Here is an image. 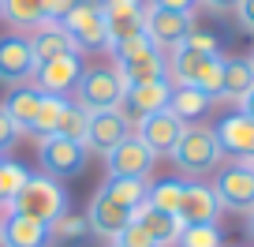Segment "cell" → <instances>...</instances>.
Returning <instances> with one entry per match:
<instances>
[{
    "label": "cell",
    "instance_id": "obj_16",
    "mask_svg": "<svg viewBox=\"0 0 254 247\" xmlns=\"http://www.w3.org/2000/svg\"><path fill=\"white\" fill-rule=\"evenodd\" d=\"M153 161H157V158L131 135V139H124V143L105 158V165H109V176H135V180H146V176L153 172Z\"/></svg>",
    "mask_w": 254,
    "mask_h": 247
},
{
    "label": "cell",
    "instance_id": "obj_40",
    "mask_svg": "<svg viewBox=\"0 0 254 247\" xmlns=\"http://www.w3.org/2000/svg\"><path fill=\"white\" fill-rule=\"evenodd\" d=\"M153 8H165V11H194L198 0H150Z\"/></svg>",
    "mask_w": 254,
    "mask_h": 247
},
{
    "label": "cell",
    "instance_id": "obj_46",
    "mask_svg": "<svg viewBox=\"0 0 254 247\" xmlns=\"http://www.w3.org/2000/svg\"><path fill=\"white\" fill-rule=\"evenodd\" d=\"M0 210H4V199H0Z\"/></svg>",
    "mask_w": 254,
    "mask_h": 247
},
{
    "label": "cell",
    "instance_id": "obj_38",
    "mask_svg": "<svg viewBox=\"0 0 254 247\" xmlns=\"http://www.w3.org/2000/svg\"><path fill=\"white\" fill-rule=\"evenodd\" d=\"M75 4H79V0H45V19L49 23H64Z\"/></svg>",
    "mask_w": 254,
    "mask_h": 247
},
{
    "label": "cell",
    "instance_id": "obj_45",
    "mask_svg": "<svg viewBox=\"0 0 254 247\" xmlns=\"http://www.w3.org/2000/svg\"><path fill=\"white\" fill-rule=\"evenodd\" d=\"M247 60H251V68H254V53H251V56H247Z\"/></svg>",
    "mask_w": 254,
    "mask_h": 247
},
{
    "label": "cell",
    "instance_id": "obj_47",
    "mask_svg": "<svg viewBox=\"0 0 254 247\" xmlns=\"http://www.w3.org/2000/svg\"><path fill=\"white\" fill-rule=\"evenodd\" d=\"M109 247H116V244H109Z\"/></svg>",
    "mask_w": 254,
    "mask_h": 247
},
{
    "label": "cell",
    "instance_id": "obj_44",
    "mask_svg": "<svg viewBox=\"0 0 254 247\" xmlns=\"http://www.w3.org/2000/svg\"><path fill=\"white\" fill-rule=\"evenodd\" d=\"M0 247H8V244H4V232H0Z\"/></svg>",
    "mask_w": 254,
    "mask_h": 247
},
{
    "label": "cell",
    "instance_id": "obj_42",
    "mask_svg": "<svg viewBox=\"0 0 254 247\" xmlns=\"http://www.w3.org/2000/svg\"><path fill=\"white\" fill-rule=\"evenodd\" d=\"M239 112H243V116H251V120H254V90H251V94L243 97V101H239Z\"/></svg>",
    "mask_w": 254,
    "mask_h": 247
},
{
    "label": "cell",
    "instance_id": "obj_2",
    "mask_svg": "<svg viewBox=\"0 0 254 247\" xmlns=\"http://www.w3.org/2000/svg\"><path fill=\"white\" fill-rule=\"evenodd\" d=\"M172 165L180 168L183 176H206L221 165V143H217V131L206 128V124H187L180 135V143L172 146Z\"/></svg>",
    "mask_w": 254,
    "mask_h": 247
},
{
    "label": "cell",
    "instance_id": "obj_5",
    "mask_svg": "<svg viewBox=\"0 0 254 247\" xmlns=\"http://www.w3.org/2000/svg\"><path fill=\"white\" fill-rule=\"evenodd\" d=\"M120 97H124V86H120V79H116L112 68H86L82 79H79V86H75V105L86 109L90 116H94V112L116 109Z\"/></svg>",
    "mask_w": 254,
    "mask_h": 247
},
{
    "label": "cell",
    "instance_id": "obj_9",
    "mask_svg": "<svg viewBox=\"0 0 254 247\" xmlns=\"http://www.w3.org/2000/svg\"><path fill=\"white\" fill-rule=\"evenodd\" d=\"M168 101H172V82H168V75H165V79H153V82L127 86L124 97H120V105H116V112L135 128L142 116H150V112H157V109H168Z\"/></svg>",
    "mask_w": 254,
    "mask_h": 247
},
{
    "label": "cell",
    "instance_id": "obj_12",
    "mask_svg": "<svg viewBox=\"0 0 254 247\" xmlns=\"http://www.w3.org/2000/svg\"><path fill=\"white\" fill-rule=\"evenodd\" d=\"M30 75H34L30 38H23V34H4V38H0V82L15 90V86H26Z\"/></svg>",
    "mask_w": 254,
    "mask_h": 247
},
{
    "label": "cell",
    "instance_id": "obj_4",
    "mask_svg": "<svg viewBox=\"0 0 254 247\" xmlns=\"http://www.w3.org/2000/svg\"><path fill=\"white\" fill-rule=\"evenodd\" d=\"M217 202L232 214H251L254 210V161H236V165L217 168Z\"/></svg>",
    "mask_w": 254,
    "mask_h": 247
},
{
    "label": "cell",
    "instance_id": "obj_22",
    "mask_svg": "<svg viewBox=\"0 0 254 247\" xmlns=\"http://www.w3.org/2000/svg\"><path fill=\"white\" fill-rule=\"evenodd\" d=\"M97 191H101L105 199H112L116 206L135 210V206H142V202H146L150 183H146V180H135V176H105V183L97 187Z\"/></svg>",
    "mask_w": 254,
    "mask_h": 247
},
{
    "label": "cell",
    "instance_id": "obj_6",
    "mask_svg": "<svg viewBox=\"0 0 254 247\" xmlns=\"http://www.w3.org/2000/svg\"><path fill=\"white\" fill-rule=\"evenodd\" d=\"M86 158H90V150L82 143H75V139L49 135V139L38 143V161H41V168H45V176H53V180H71V176H79L82 168H86Z\"/></svg>",
    "mask_w": 254,
    "mask_h": 247
},
{
    "label": "cell",
    "instance_id": "obj_37",
    "mask_svg": "<svg viewBox=\"0 0 254 247\" xmlns=\"http://www.w3.org/2000/svg\"><path fill=\"white\" fill-rule=\"evenodd\" d=\"M19 135H23V131L15 128V120H11L8 112H4V105H0V150L11 146V143H19Z\"/></svg>",
    "mask_w": 254,
    "mask_h": 247
},
{
    "label": "cell",
    "instance_id": "obj_24",
    "mask_svg": "<svg viewBox=\"0 0 254 247\" xmlns=\"http://www.w3.org/2000/svg\"><path fill=\"white\" fill-rule=\"evenodd\" d=\"M251 90H254V68H251V60H243V56H228V60H224V90H221V97L239 105Z\"/></svg>",
    "mask_w": 254,
    "mask_h": 247
},
{
    "label": "cell",
    "instance_id": "obj_25",
    "mask_svg": "<svg viewBox=\"0 0 254 247\" xmlns=\"http://www.w3.org/2000/svg\"><path fill=\"white\" fill-rule=\"evenodd\" d=\"M165 64H168V82H172V86H194L202 64H206V56L194 53L190 45H176Z\"/></svg>",
    "mask_w": 254,
    "mask_h": 247
},
{
    "label": "cell",
    "instance_id": "obj_30",
    "mask_svg": "<svg viewBox=\"0 0 254 247\" xmlns=\"http://www.w3.org/2000/svg\"><path fill=\"white\" fill-rule=\"evenodd\" d=\"M86 131H90V112L79 109L75 101H67V105H64V112H60V124H56L53 135L75 139V143H86Z\"/></svg>",
    "mask_w": 254,
    "mask_h": 247
},
{
    "label": "cell",
    "instance_id": "obj_26",
    "mask_svg": "<svg viewBox=\"0 0 254 247\" xmlns=\"http://www.w3.org/2000/svg\"><path fill=\"white\" fill-rule=\"evenodd\" d=\"M38 105H41V90L38 86H15L4 101V112L15 120L19 131H30L34 128V116H38Z\"/></svg>",
    "mask_w": 254,
    "mask_h": 247
},
{
    "label": "cell",
    "instance_id": "obj_34",
    "mask_svg": "<svg viewBox=\"0 0 254 247\" xmlns=\"http://www.w3.org/2000/svg\"><path fill=\"white\" fill-rule=\"evenodd\" d=\"M176 247H221V229L217 225H183Z\"/></svg>",
    "mask_w": 254,
    "mask_h": 247
},
{
    "label": "cell",
    "instance_id": "obj_41",
    "mask_svg": "<svg viewBox=\"0 0 254 247\" xmlns=\"http://www.w3.org/2000/svg\"><path fill=\"white\" fill-rule=\"evenodd\" d=\"M198 4H206V8H213V11H232L239 0H198Z\"/></svg>",
    "mask_w": 254,
    "mask_h": 247
},
{
    "label": "cell",
    "instance_id": "obj_43",
    "mask_svg": "<svg viewBox=\"0 0 254 247\" xmlns=\"http://www.w3.org/2000/svg\"><path fill=\"white\" fill-rule=\"evenodd\" d=\"M247 232H251V240H254V210L247 214Z\"/></svg>",
    "mask_w": 254,
    "mask_h": 247
},
{
    "label": "cell",
    "instance_id": "obj_21",
    "mask_svg": "<svg viewBox=\"0 0 254 247\" xmlns=\"http://www.w3.org/2000/svg\"><path fill=\"white\" fill-rule=\"evenodd\" d=\"M0 232H4V244L8 247H45L49 244V225L34 221V217L8 214L0 221Z\"/></svg>",
    "mask_w": 254,
    "mask_h": 247
},
{
    "label": "cell",
    "instance_id": "obj_20",
    "mask_svg": "<svg viewBox=\"0 0 254 247\" xmlns=\"http://www.w3.org/2000/svg\"><path fill=\"white\" fill-rule=\"evenodd\" d=\"M131 221L142 225V229L150 232L153 240H157V247H172L176 236H180V229H183L176 214H161V210H153L150 202H142V206L131 210Z\"/></svg>",
    "mask_w": 254,
    "mask_h": 247
},
{
    "label": "cell",
    "instance_id": "obj_10",
    "mask_svg": "<svg viewBox=\"0 0 254 247\" xmlns=\"http://www.w3.org/2000/svg\"><path fill=\"white\" fill-rule=\"evenodd\" d=\"M190 30H194V15H190V11H165V8L146 4V11H142V34L157 49L183 45V38H187Z\"/></svg>",
    "mask_w": 254,
    "mask_h": 247
},
{
    "label": "cell",
    "instance_id": "obj_35",
    "mask_svg": "<svg viewBox=\"0 0 254 247\" xmlns=\"http://www.w3.org/2000/svg\"><path fill=\"white\" fill-rule=\"evenodd\" d=\"M112 244H116V247H157V240H153L150 232L142 229V225L131 221V225H124V232H120Z\"/></svg>",
    "mask_w": 254,
    "mask_h": 247
},
{
    "label": "cell",
    "instance_id": "obj_1",
    "mask_svg": "<svg viewBox=\"0 0 254 247\" xmlns=\"http://www.w3.org/2000/svg\"><path fill=\"white\" fill-rule=\"evenodd\" d=\"M109 53L116 56V79L120 86H138V82H153V79H165L168 64H165V53L153 45L146 34H135V38H124L116 45H109Z\"/></svg>",
    "mask_w": 254,
    "mask_h": 247
},
{
    "label": "cell",
    "instance_id": "obj_27",
    "mask_svg": "<svg viewBox=\"0 0 254 247\" xmlns=\"http://www.w3.org/2000/svg\"><path fill=\"white\" fill-rule=\"evenodd\" d=\"M209 105H213V97L202 94L198 86H172V101H168V109H172L183 124L202 120V116L209 112Z\"/></svg>",
    "mask_w": 254,
    "mask_h": 247
},
{
    "label": "cell",
    "instance_id": "obj_32",
    "mask_svg": "<svg viewBox=\"0 0 254 247\" xmlns=\"http://www.w3.org/2000/svg\"><path fill=\"white\" fill-rule=\"evenodd\" d=\"M30 180V172H26V165H19V161H4L0 158V199H4V210H8V202L15 199L19 191H23V183Z\"/></svg>",
    "mask_w": 254,
    "mask_h": 247
},
{
    "label": "cell",
    "instance_id": "obj_39",
    "mask_svg": "<svg viewBox=\"0 0 254 247\" xmlns=\"http://www.w3.org/2000/svg\"><path fill=\"white\" fill-rule=\"evenodd\" d=\"M232 15H236V23L243 26L247 34H254V0H239L236 8H232Z\"/></svg>",
    "mask_w": 254,
    "mask_h": 247
},
{
    "label": "cell",
    "instance_id": "obj_13",
    "mask_svg": "<svg viewBox=\"0 0 254 247\" xmlns=\"http://www.w3.org/2000/svg\"><path fill=\"white\" fill-rule=\"evenodd\" d=\"M131 135H135V128H131L116 109H109V112H94V116H90V131H86V143L82 146H86L90 154L109 158V154L116 150L124 139H131Z\"/></svg>",
    "mask_w": 254,
    "mask_h": 247
},
{
    "label": "cell",
    "instance_id": "obj_11",
    "mask_svg": "<svg viewBox=\"0 0 254 247\" xmlns=\"http://www.w3.org/2000/svg\"><path fill=\"white\" fill-rule=\"evenodd\" d=\"M82 72H86L82 56L79 53H64V56H53V60H45V64L34 68V86H38L41 94L67 97L75 86H79Z\"/></svg>",
    "mask_w": 254,
    "mask_h": 247
},
{
    "label": "cell",
    "instance_id": "obj_36",
    "mask_svg": "<svg viewBox=\"0 0 254 247\" xmlns=\"http://www.w3.org/2000/svg\"><path fill=\"white\" fill-rule=\"evenodd\" d=\"M183 45H190L194 53H202V56H217V53H221V41H217L209 30H198V26L183 38Z\"/></svg>",
    "mask_w": 254,
    "mask_h": 247
},
{
    "label": "cell",
    "instance_id": "obj_17",
    "mask_svg": "<svg viewBox=\"0 0 254 247\" xmlns=\"http://www.w3.org/2000/svg\"><path fill=\"white\" fill-rule=\"evenodd\" d=\"M176 217H180V225H217V217H221L217 191L206 187V183H187Z\"/></svg>",
    "mask_w": 254,
    "mask_h": 247
},
{
    "label": "cell",
    "instance_id": "obj_18",
    "mask_svg": "<svg viewBox=\"0 0 254 247\" xmlns=\"http://www.w3.org/2000/svg\"><path fill=\"white\" fill-rule=\"evenodd\" d=\"M86 225H90V232L94 236H101V240H116L120 232H124V225H131V210H124V206H116L112 199H105L101 191L90 199V210H86Z\"/></svg>",
    "mask_w": 254,
    "mask_h": 247
},
{
    "label": "cell",
    "instance_id": "obj_15",
    "mask_svg": "<svg viewBox=\"0 0 254 247\" xmlns=\"http://www.w3.org/2000/svg\"><path fill=\"white\" fill-rule=\"evenodd\" d=\"M97 4H101L105 23H109V45L142 34V11H146L142 0H97Z\"/></svg>",
    "mask_w": 254,
    "mask_h": 247
},
{
    "label": "cell",
    "instance_id": "obj_23",
    "mask_svg": "<svg viewBox=\"0 0 254 247\" xmlns=\"http://www.w3.org/2000/svg\"><path fill=\"white\" fill-rule=\"evenodd\" d=\"M0 15L4 23H11L15 30H38L45 19V0H0Z\"/></svg>",
    "mask_w": 254,
    "mask_h": 247
},
{
    "label": "cell",
    "instance_id": "obj_7",
    "mask_svg": "<svg viewBox=\"0 0 254 247\" xmlns=\"http://www.w3.org/2000/svg\"><path fill=\"white\" fill-rule=\"evenodd\" d=\"M64 30L75 41V49H109V23L97 0H79L64 19Z\"/></svg>",
    "mask_w": 254,
    "mask_h": 247
},
{
    "label": "cell",
    "instance_id": "obj_29",
    "mask_svg": "<svg viewBox=\"0 0 254 247\" xmlns=\"http://www.w3.org/2000/svg\"><path fill=\"white\" fill-rule=\"evenodd\" d=\"M64 105H67V97H56V94H41V105H38V116H34V135H38V143L41 139H49L56 131V124H60V112H64Z\"/></svg>",
    "mask_w": 254,
    "mask_h": 247
},
{
    "label": "cell",
    "instance_id": "obj_33",
    "mask_svg": "<svg viewBox=\"0 0 254 247\" xmlns=\"http://www.w3.org/2000/svg\"><path fill=\"white\" fill-rule=\"evenodd\" d=\"M194 86H198L202 94H209L213 101L221 97V90H224V56H221V53H217V56H206V64H202Z\"/></svg>",
    "mask_w": 254,
    "mask_h": 247
},
{
    "label": "cell",
    "instance_id": "obj_31",
    "mask_svg": "<svg viewBox=\"0 0 254 247\" xmlns=\"http://www.w3.org/2000/svg\"><path fill=\"white\" fill-rule=\"evenodd\" d=\"M82 236H90L86 214H75L71 206H67L53 225H49V240H60V244H71V240H82Z\"/></svg>",
    "mask_w": 254,
    "mask_h": 247
},
{
    "label": "cell",
    "instance_id": "obj_8",
    "mask_svg": "<svg viewBox=\"0 0 254 247\" xmlns=\"http://www.w3.org/2000/svg\"><path fill=\"white\" fill-rule=\"evenodd\" d=\"M183 128H187V124H183L172 109H157V112H150V116H142L135 124V139L153 154V158H168L172 146L180 143Z\"/></svg>",
    "mask_w": 254,
    "mask_h": 247
},
{
    "label": "cell",
    "instance_id": "obj_19",
    "mask_svg": "<svg viewBox=\"0 0 254 247\" xmlns=\"http://www.w3.org/2000/svg\"><path fill=\"white\" fill-rule=\"evenodd\" d=\"M30 49H34V68L53 60V56H64V53H79L75 41L67 38L64 23H41L38 30L30 34Z\"/></svg>",
    "mask_w": 254,
    "mask_h": 247
},
{
    "label": "cell",
    "instance_id": "obj_28",
    "mask_svg": "<svg viewBox=\"0 0 254 247\" xmlns=\"http://www.w3.org/2000/svg\"><path fill=\"white\" fill-rule=\"evenodd\" d=\"M183 187H187V180H157V183H150L146 202H150L153 210H161V214H180Z\"/></svg>",
    "mask_w": 254,
    "mask_h": 247
},
{
    "label": "cell",
    "instance_id": "obj_14",
    "mask_svg": "<svg viewBox=\"0 0 254 247\" xmlns=\"http://www.w3.org/2000/svg\"><path fill=\"white\" fill-rule=\"evenodd\" d=\"M213 131H217V143H221V154H232L236 161H254V120L251 116L228 112Z\"/></svg>",
    "mask_w": 254,
    "mask_h": 247
},
{
    "label": "cell",
    "instance_id": "obj_3",
    "mask_svg": "<svg viewBox=\"0 0 254 247\" xmlns=\"http://www.w3.org/2000/svg\"><path fill=\"white\" fill-rule=\"evenodd\" d=\"M64 210H67V191L60 187V180H53V176H30L23 183V191L8 202L4 214H19V217H34V221L53 225Z\"/></svg>",
    "mask_w": 254,
    "mask_h": 247
}]
</instances>
